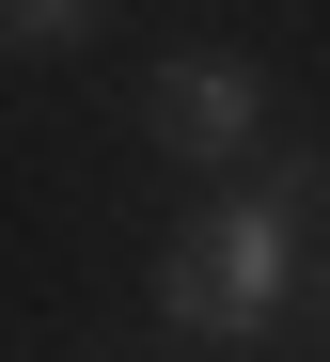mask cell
<instances>
[{
  "instance_id": "6da1fadb",
  "label": "cell",
  "mask_w": 330,
  "mask_h": 362,
  "mask_svg": "<svg viewBox=\"0 0 330 362\" xmlns=\"http://www.w3.org/2000/svg\"><path fill=\"white\" fill-rule=\"evenodd\" d=\"M299 205H314V158H268L236 205H205L158 252V315L173 331H268L283 315V268H299Z\"/></svg>"
},
{
  "instance_id": "3957f363",
  "label": "cell",
  "mask_w": 330,
  "mask_h": 362,
  "mask_svg": "<svg viewBox=\"0 0 330 362\" xmlns=\"http://www.w3.org/2000/svg\"><path fill=\"white\" fill-rule=\"evenodd\" d=\"M95 0H0V47H79Z\"/></svg>"
},
{
  "instance_id": "7a4b0ae2",
  "label": "cell",
  "mask_w": 330,
  "mask_h": 362,
  "mask_svg": "<svg viewBox=\"0 0 330 362\" xmlns=\"http://www.w3.org/2000/svg\"><path fill=\"white\" fill-rule=\"evenodd\" d=\"M142 127H158L189 173H220V158H252V127H268V79H252L236 47H173V64L142 79Z\"/></svg>"
}]
</instances>
